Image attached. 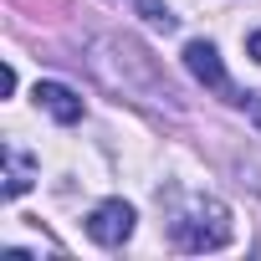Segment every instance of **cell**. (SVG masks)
I'll use <instances>...</instances> for the list:
<instances>
[{
    "label": "cell",
    "mask_w": 261,
    "mask_h": 261,
    "mask_svg": "<svg viewBox=\"0 0 261 261\" xmlns=\"http://www.w3.org/2000/svg\"><path fill=\"white\" fill-rule=\"evenodd\" d=\"M169 236L179 251H220L230 246V210L220 200H195L179 220H169Z\"/></svg>",
    "instance_id": "6da1fadb"
},
{
    "label": "cell",
    "mask_w": 261,
    "mask_h": 261,
    "mask_svg": "<svg viewBox=\"0 0 261 261\" xmlns=\"http://www.w3.org/2000/svg\"><path fill=\"white\" fill-rule=\"evenodd\" d=\"M87 236L97 246H123L128 236H134V205H128V200H102L87 215Z\"/></svg>",
    "instance_id": "7a4b0ae2"
},
{
    "label": "cell",
    "mask_w": 261,
    "mask_h": 261,
    "mask_svg": "<svg viewBox=\"0 0 261 261\" xmlns=\"http://www.w3.org/2000/svg\"><path fill=\"white\" fill-rule=\"evenodd\" d=\"M185 67H190V77H195V82H205L210 92H220V97L241 102V97H236V87H230V77H225V67H220V51H215L210 41H190V46H185Z\"/></svg>",
    "instance_id": "3957f363"
},
{
    "label": "cell",
    "mask_w": 261,
    "mask_h": 261,
    "mask_svg": "<svg viewBox=\"0 0 261 261\" xmlns=\"http://www.w3.org/2000/svg\"><path fill=\"white\" fill-rule=\"evenodd\" d=\"M57 123H77L82 118V97L72 92V87H62V82H36V92H31Z\"/></svg>",
    "instance_id": "277c9868"
},
{
    "label": "cell",
    "mask_w": 261,
    "mask_h": 261,
    "mask_svg": "<svg viewBox=\"0 0 261 261\" xmlns=\"http://www.w3.org/2000/svg\"><path fill=\"white\" fill-rule=\"evenodd\" d=\"M31 190V159L21 154V149H6V195L16 200V195H26Z\"/></svg>",
    "instance_id": "5b68a950"
},
{
    "label": "cell",
    "mask_w": 261,
    "mask_h": 261,
    "mask_svg": "<svg viewBox=\"0 0 261 261\" xmlns=\"http://www.w3.org/2000/svg\"><path fill=\"white\" fill-rule=\"evenodd\" d=\"M139 16H144L149 26H159V31H174V16L159 6V0H139Z\"/></svg>",
    "instance_id": "8992f818"
},
{
    "label": "cell",
    "mask_w": 261,
    "mask_h": 261,
    "mask_svg": "<svg viewBox=\"0 0 261 261\" xmlns=\"http://www.w3.org/2000/svg\"><path fill=\"white\" fill-rule=\"evenodd\" d=\"M246 51H251V62H261V31H256V36L246 41Z\"/></svg>",
    "instance_id": "52a82bcc"
},
{
    "label": "cell",
    "mask_w": 261,
    "mask_h": 261,
    "mask_svg": "<svg viewBox=\"0 0 261 261\" xmlns=\"http://www.w3.org/2000/svg\"><path fill=\"white\" fill-rule=\"evenodd\" d=\"M251 123H256V128H261V97H256V102H251Z\"/></svg>",
    "instance_id": "ba28073f"
},
{
    "label": "cell",
    "mask_w": 261,
    "mask_h": 261,
    "mask_svg": "<svg viewBox=\"0 0 261 261\" xmlns=\"http://www.w3.org/2000/svg\"><path fill=\"white\" fill-rule=\"evenodd\" d=\"M256 190H261V179H256Z\"/></svg>",
    "instance_id": "9c48e42d"
}]
</instances>
